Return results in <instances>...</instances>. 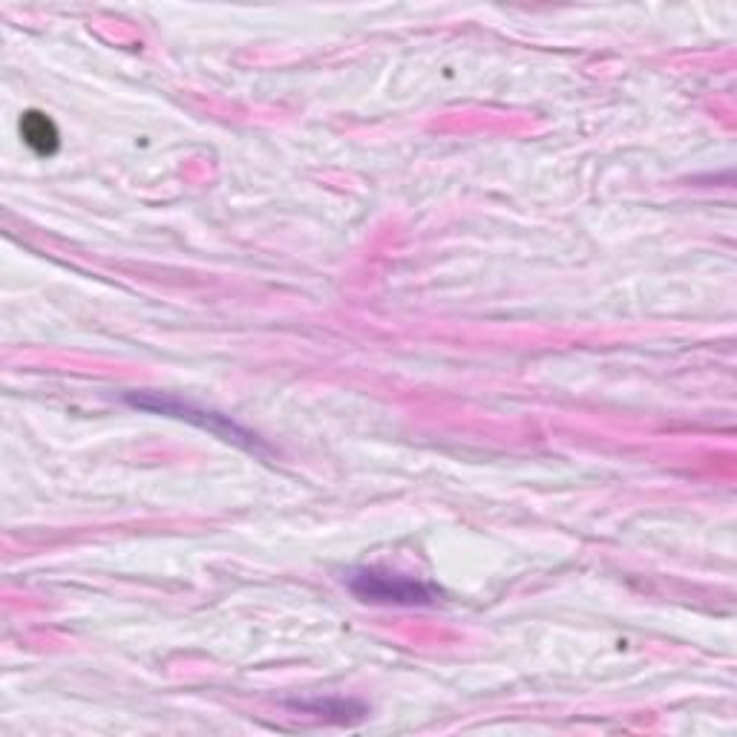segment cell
<instances>
[{
    "instance_id": "cell-4",
    "label": "cell",
    "mask_w": 737,
    "mask_h": 737,
    "mask_svg": "<svg viewBox=\"0 0 737 737\" xmlns=\"http://www.w3.org/2000/svg\"><path fill=\"white\" fill-rule=\"evenodd\" d=\"M297 712L306 714H320V717H334V721H348V714H366V705L352 703V700H300V703H292Z\"/></svg>"
},
{
    "instance_id": "cell-1",
    "label": "cell",
    "mask_w": 737,
    "mask_h": 737,
    "mask_svg": "<svg viewBox=\"0 0 737 737\" xmlns=\"http://www.w3.org/2000/svg\"><path fill=\"white\" fill-rule=\"evenodd\" d=\"M346 585L357 600L374 602V605H435L438 597H441L435 585H427L404 574L374 570V567H360L355 574H348Z\"/></svg>"
},
{
    "instance_id": "cell-2",
    "label": "cell",
    "mask_w": 737,
    "mask_h": 737,
    "mask_svg": "<svg viewBox=\"0 0 737 737\" xmlns=\"http://www.w3.org/2000/svg\"><path fill=\"white\" fill-rule=\"evenodd\" d=\"M133 406H142V409H150V413H164V415H176V418H187V421H196V415H205V413H196L187 404H182V401H173V397H131ZM199 427H208V430L219 432V435H231V441H245V444H251V435L248 432H243L239 427H234L231 421H225L222 415H213V418H199Z\"/></svg>"
},
{
    "instance_id": "cell-3",
    "label": "cell",
    "mask_w": 737,
    "mask_h": 737,
    "mask_svg": "<svg viewBox=\"0 0 737 737\" xmlns=\"http://www.w3.org/2000/svg\"><path fill=\"white\" fill-rule=\"evenodd\" d=\"M21 138L38 156H52L61 147V133H58L56 122L49 115L38 113V110L24 113V119H21Z\"/></svg>"
}]
</instances>
